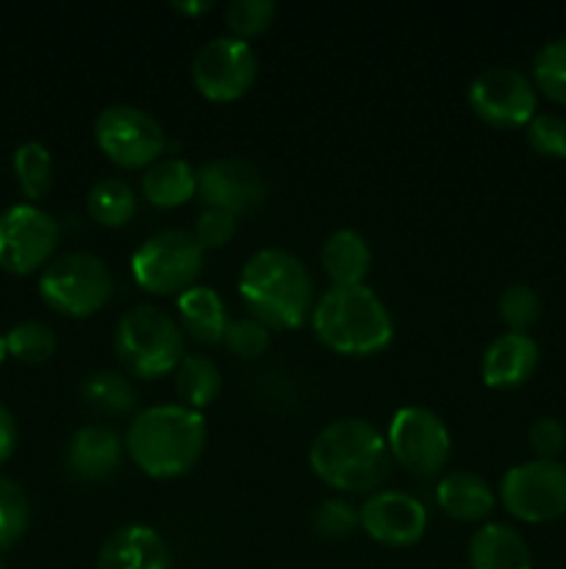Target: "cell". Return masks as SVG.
Instances as JSON below:
<instances>
[{
    "mask_svg": "<svg viewBox=\"0 0 566 569\" xmlns=\"http://www.w3.org/2000/svg\"><path fill=\"white\" fill-rule=\"evenodd\" d=\"M499 320L508 326V331L514 333H527L538 320H542V298L533 287L527 283H511L508 289H503L497 300Z\"/></svg>",
    "mask_w": 566,
    "mask_h": 569,
    "instance_id": "cell-31",
    "label": "cell"
},
{
    "mask_svg": "<svg viewBox=\"0 0 566 569\" xmlns=\"http://www.w3.org/2000/svg\"><path fill=\"white\" fill-rule=\"evenodd\" d=\"M542 350L530 333H499L488 342L481 359V376L488 389H516L536 372Z\"/></svg>",
    "mask_w": 566,
    "mask_h": 569,
    "instance_id": "cell-16",
    "label": "cell"
},
{
    "mask_svg": "<svg viewBox=\"0 0 566 569\" xmlns=\"http://www.w3.org/2000/svg\"><path fill=\"white\" fill-rule=\"evenodd\" d=\"M239 217L231 214V211L222 209H203L200 211L198 222H194L192 237L198 239V244L203 250H216L225 248L233 237H236Z\"/></svg>",
    "mask_w": 566,
    "mask_h": 569,
    "instance_id": "cell-36",
    "label": "cell"
},
{
    "mask_svg": "<svg viewBox=\"0 0 566 569\" xmlns=\"http://www.w3.org/2000/svg\"><path fill=\"white\" fill-rule=\"evenodd\" d=\"M222 342L239 359H259L270 348V328L255 317H239V320L228 322Z\"/></svg>",
    "mask_w": 566,
    "mask_h": 569,
    "instance_id": "cell-35",
    "label": "cell"
},
{
    "mask_svg": "<svg viewBox=\"0 0 566 569\" xmlns=\"http://www.w3.org/2000/svg\"><path fill=\"white\" fill-rule=\"evenodd\" d=\"M525 139L533 153L544 159H566V117L536 114L527 122Z\"/></svg>",
    "mask_w": 566,
    "mask_h": 569,
    "instance_id": "cell-34",
    "label": "cell"
},
{
    "mask_svg": "<svg viewBox=\"0 0 566 569\" xmlns=\"http://www.w3.org/2000/svg\"><path fill=\"white\" fill-rule=\"evenodd\" d=\"M205 420L200 411L181 403L142 409L125 433V453L144 476L181 478L192 470L205 450Z\"/></svg>",
    "mask_w": 566,
    "mask_h": 569,
    "instance_id": "cell-2",
    "label": "cell"
},
{
    "mask_svg": "<svg viewBox=\"0 0 566 569\" xmlns=\"http://www.w3.org/2000/svg\"><path fill=\"white\" fill-rule=\"evenodd\" d=\"M388 453L416 478H431L447 467L453 437L442 417L427 406H403L388 422Z\"/></svg>",
    "mask_w": 566,
    "mask_h": 569,
    "instance_id": "cell-9",
    "label": "cell"
},
{
    "mask_svg": "<svg viewBox=\"0 0 566 569\" xmlns=\"http://www.w3.org/2000/svg\"><path fill=\"white\" fill-rule=\"evenodd\" d=\"M87 214L103 228H122L137 214V192L125 178H100L87 194Z\"/></svg>",
    "mask_w": 566,
    "mask_h": 569,
    "instance_id": "cell-25",
    "label": "cell"
},
{
    "mask_svg": "<svg viewBox=\"0 0 566 569\" xmlns=\"http://www.w3.org/2000/svg\"><path fill=\"white\" fill-rule=\"evenodd\" d=\"M83 403L94 409L98 415L120 417L137 406V389L131 378L120 370H98L83 381L81 387Z\"/></svg>",
    "mask_w": 566,
    "mask_h": 569,
    "instance_id": "cell-26",
    "label": "cell"
},
{
    "mask_svg": "<svg viewBox=\"0 0 566 569\" xmlns=\"http://www.w3.org/2000/svg\"><path fill=\"white\" fill-rule=\"evenodd\" d=\"M472 569H533L530 545L514 526L486 522L469 537Z\"/></svg>",
    "mask_w": 566,
    "mask_h": 569,
    "instance_id": "cell-19",
    "label": "cell"
},
{
    "mask_svg": "<svg viewBox=\"0 0 566 569\" xmlns=\"http://www.w3.org/2000/svg\"><path fill=\"white\" fill-rule=\"evenodd\" d=\"M372 248L364 233L353 228L331 233L322 244V270L331 278L333 287H361L370 276Z\"/></svg>",
    "mask_w": 566,
    "mask_h": 569,
    "instance_id": "cell-22",
    "label": "cell"
},
{
    "mask_svg": "<svg viewBox=\"0 0 566 569\" xmlns=\"http://www.w3.org/2000/svg\"><path fill=\"white\" fill-rule=\"evenodd\" d=\"M530 81L544 98L566 106V37L553 39L538 50L536 59H533Z\"/></svg>",
    "mask_w": 566,
    "mask_h": 569,
    "instance_id": "cell-29",
    "label": "cell"
},
{
    "mask_svg": "<svg viewBox=\"0 0 566 569\" xmlns=\"http://www.w3.org/2000/svg\"><path fill=\"white\" fill-rule=\"evenodd\" d=\"M239 295L250 317L266 328H300L311 315L314 283L294 253L264 248L250 256L239 276Z\"/></svg>",
    "mask_w": 566,
    "mask_h": 569,
    "instance_id": "cell-3",
    "label": "cell"
},
{
    "mask_svg": "<svg viewBox=\"0 0 566 569\" xmlns=\"http://www.w3.org/2000/svg\"><path fill=\"white\" fill-rule=\"evenodd\" d=\"M6 348H9L11 359L26 361V365H44V361H50L55 356L59 337H55V331L48 322L26 320L17 322L6 333Z\"/></svg>",
    "mask_w": 566,
    "mask_h": 569,
    "instance_id": "cell-28",
    "label": "cell"
},
{
    "mask_svg": "<svg viewBox=\"0 0 566 569\" xmlns=\"http://www.w3.org/2000/svg\"><path fill=\"white\" fill-rule=\"evenodd\" d=\"M114 350L125 376L153 381L170 376L181 365L186 356V333L170 311L139 303L117 320Z\"/></svg>",
    "mask_w": 566,
    "mask_h": 569,
    "instance_id": "cell-5",
    "label": "cell"
},
{
    "mask_svg": "<svg viewBox=\"0 0 566 569\" xmlns=\"http://www.w3.org/2000/svg\"><path fill=\"white\" fill-rule=\"evenodd\" d=\"M98 569H175L172 550L155 528L122 526L100 545Z\"/></svg>",
    "mask_w": 566,
    "mask_h": 569,
    "instance_id": "cell-17",
    "label": "cell"
},
{
    "mask_svg": "<svg viewBox=\"0 0 566 569\" xmlns=\"http://www.w3.org/2000/svg\"><path fill=\"white\" fill-rule=\"evenodd\" d=\"M499 503L527 526L560 520L566 515V465L533 459L511 467L499 481Z\"/></svg>",
    "mask_w": 566,
    "mask_h": 569,
    "instance_id": "cell-10",
    "label": "cell"
},
{
    "mask_svg": "<svg viewBox=\"0 0 566 569\" xmlns=\"http://www.w3.org/2000/svg\"><path fill=\"white\" fill-rule=\"evenodd\" d=\"M0 569H6V561H3V556H0Z\"/></svg>",
    "mask_w": 566,
    "mask_h": 569,
    "instance_id": "cell-41",
    "label": "cell"
},
{
    "mask_svg": "<svg viewBox=\"0 0 566 569\" xmlns=\"http://www.w3.org/2000/svg\"><path fill=\"white\" fill-rule=\"evenodd\" d=\"M94 142L105 159L125 170H148L170 150L164 126L133 103L105 106L94 117Z\"/></svg>",
    "mask_w": 566,
    "mask_h": 569,
    "instance_id": "cell-8",
    "label": "cell"
},
{
    "mask_svg": "<svg viewBox=\"0 0 566 569\" xmlns=\"http://www.w3.org/2000/svg\"><path fill=\"white\" fill-rule=\"evenodd\" d=\"M17 437H20V431H17L14 415H11V411L0 403V467H3L11 456H14Z\"/></svg>",
    "mask_w": 566,
    "mask_h": 569,
    "instance_id": "cell-38",
    "label": "cell"
},
{
    "mask_svg": "<svg viewBox=\"0 0 566 569\" xmlns=\"http://www.w3.org/2000/svg\"><path fill=\"white\" fill-rule=\"evenodd\" d=\"M259 78V53L236 37H214L192 59L194 89L214 103H233L253 89Z\"/></svg>",
    "mask_w": 566,
    "mask_h": 569,
    "instance_id": "cell-11",
    "label": "cell"
},
{
    "mask_svg": "<svg viewBox=\"0 0 566 569\" xmlns=\"http://www.w3.org/2000/svg\"><path fill=\"white\" fill-rule=\"evenodd\" d=\"M172 376H175L178 400H181V406H186V409L203 411L220 398V389H222L220 367H216L209 356L186 353Z\"/></svg>",
    "mask_w": 566,
    "mask_h": 569,
    "instance_id": "cell-24",
    "label": "cell"
},
{
    "mask_svg": "<svg viewBox=\"0 0 566 569\" xmlns=\"http://www.w3.org/2000/svg\"><path fill=\"white\" fill-rule=\"evenodd\" d=\"M198 192V170L181 156H164L142 172V194L155 209H178Z\"/></svg>",
    "mask_w": 566,
    "mask_h": 569,
    "instance_id": "cell-23",
    "label": "cell"
},
{
    "mask_svg": "<svg viewBox=\"0 0 566 569\" xmlns=\"http://www.w3.org/2000/svg\"><path fill=\"white\" fill-rule=\"evenodd\" d=\"M311 328L327 350L342 356H375L394 339L392 315L366 283L327 289L311 309Z\"/></svg>",
    "mask_w": 566,
    "mask_h": 569,
    "instance_id": "cell-4",
    "label": "cell"
},
{
    "mask_svg": "<svg viewBox=\"0 0 566 569\" xmlns=\"http://www.w3.org/2000/svg\"><path fill=\"white\" fill-rule=\"evenodd\" d=\"M361 526L358 509L342 498H327L316 506L314 511V531L320 539L336 542V539H347L355 528Z\"/></svg>",
    "mask_w": 566,
    "mask_h": 569,
    "instance_id": "cell-33",
    "label": "cell"
},
{
    "mask_svg": "<svg viewBox=\"0 0 566 569\" xmlns=\"http://www.w3.org/2000/svg\"><path fill=\"white\" fill-rule=\"evenodd\" d=\"M14 178L20 183V192L28 200H39L48 194L53 183V156L42 142H22L14 150Z\"/></svg>",
    "mask_w": 566,
    "mask_h": 569,
    "instance_id": "cell-27",
    "label": "cell"
},
{
    "mask_svg": "<svg viewBox=\"0 0 566 569\" xmlns=\"http://www.w3.org/2000/svg\"><path fill=\"white\" fill-rule=\"evenodd\" d=\"M314 476L331 489L366 495L383 483L392 467L386 437L361 417H342L322 428L309 448Z\"/></svg>",
    "mask_w": 566,
    "mask_h": 569,
    "instance_id": "cell-1",
    "label": "cell"
},
{
    "mask_svg": "<svg viewBox=\"0 0 566 569\" xmlns=\"http://www.w3.org/2000/svg\"><path fill=\"white\" fill-rule=\"evenodd\" d=\"M469 109L477 120L499 131L527 128L538 114V92L530 78L516 67H488L469 83Z\"/></svg>",
    "mask_w": 566,
    "mask_h": 569,
    "instance_id": "cell-13",
    "label": "cell"
},
{
    "mask_svg": "<svg viewBox=\"0 0 566 569\" xmlns=\"http://www.w3.org/2000/svg\"><path fill=\"white\" fill-rule=\"evenodd\" d=\"M198 194L205 209L247 214L266 198L264 176L244 159H214L198 170Z\"/></svg>",
    "mask_w": 566,
    "mask_h": 569,
    "instance_id": "cell-15",
    "label": "cell"
},
{
    "mask_svg": "<svg viewBox=\"0 0 566 569\" xmlns=\"http://www.w3.org/2000/svg\"><path fill=\"white\" fill-rule=\"evenodd\" d=\"M533 456L538 461H558V456L566 448V428L558 417H538L527 431Z\"/></svg>",
    "mask_w": 566,
    "mask_h": 569,
    "instance_id": "cell-37",
    "label": "cell"
},
{
    "mask_svg": "<svg viewBox=\"0 0 566 569\" xmlns=\"http://www.w3.org/2000/svg\"><path fill=\"white\" fill-rule=\"evenodd\" d=\"M31 526V503L14 478L0 476V550H9L20 542Z\"/></svg>",
    "mask_w": 566,
    "mask_h": 569,
    "instance_id": "cell-30",
    "label": "cell"
},
{
    "mask_svg": "<svg viewBox=\"0 0 566 569\" xmlns=\"http://www.w3.org/2000/svg\"><path fill=\"white\" fill-rule=\"evenodd\" d=\"M114 292V281L100 256L87 250L61 253L39 276V298L64 317H92Z\"/></svg>",
    "mask_w": 566,
    "mask_h": 569,
    "instance_id": "cell-6",
    "label": "cell"
},
{
    "mask_svg": "<svg viewBox=\"0 0 566 569\" xmlns=\"http://www.w3.org/2000/svg\"><path fill=\"white\" fill-rule=\"evenodd\" d=\"M125 456V439L105 426H83L67 445V467L81 481H105Z\"/></svg>",
    "mask_w": 566,
    "mask_h": 569,
    "instance_id": "cell-18",
    "label": "cell"
},
{
    "mask_svg": "<svg viewBox=\"0 0 566 569\" xmlns=\"http://www.w3.org/2000/svg\"><path fill=\"white\" fill-rule=\"evenodd\" d=\"M178 326L186 337H192L200 345H220L225 339L228 328V309L220 295L211 287H189L186 292L178 295Z\"/></svg>",
    "mask_w": 566,
    "mask_h": 569,
    "instance_id": "cell-21",
    "label": "cell"
},
{
    "mask_svg": "<svg viewBox=\"0 0 566 569\" xmlns=\"http://www.w3.org/2000/svg\"><path fill=\"white\" fill-rule=\"evenodd\" d=\"M358 517L366 537L383 548H411L427 531V511L422 500L397 489H383L366 498Z\"/></svg>",
    "mask_w": 566,
    "mask_h": 569,
    "instance_id": "cell-14",
    "label": "cell"
},
{
    "mask_svg": "<svg viewBox=\"0 0 566 569\" xmlns=\"http://www.w3.org/2000/svg\"><path fill=\"white\" fill-rule=\"evenodd\" d=\"M6 359H9V348H6V333H0V367Z\"/></svg>",
    "mask_w": 566,
    "mask_h": 569,
    "instance_id": "cell-40",
    "label": "cell"
},
{
    "mask_svg": "<svg viewBox=\"0 0 566 569\" xmlns=\"http://www.w3.org/2000/svg\"><path fill=\"white\" fill-rule=\"evenodd\" d=\"M277 6L272 0H231L225 6V26L231 37L253 39L261 37L275 22Z\"/></svg>",
    "mask_w": 566,
    "mask_h": 569,
    "instance_id": "cell-32",
    "label": "cell"
},
{
    "mask_svg": "<svg viewBox=\"0 0 566 569\" xmlns=\"http://www.w3.org/2000/svg\"><path fill=\"white\" fill-rule=\"evenodd\" d=\"M205 250L192 231L164 228L144 239L131 259L133 281L150 295H181L200 278Z\"/></svg>",
    "mask_w": 566,
    "mask_h": 569,
    "instance_id": "cell-7",
    "label": "cell"
},
{
    "mask_svg": "<svg viewBox=\"0 0 566 569\" xmlns=\"http://www.w3.org/2000/svg\"><path fill=\"white\" fill-rule=\"evenodd\" d=\"M172 9L181 11V14H205V11L214 9V3L211 0H178V3H172Z\"/></svg>",
    "mask_w": 566,
    "mask_h": 569,
    "instance_id": "cell-39",
    "label": "cell"
},
{
    "mask_svg": "<svg viewBox=\"0 0 566 569\" xmlns=\"http://www.w3.org/2000/svg\"><path fill=\"white\" fill-rule=\"evenodd\" d=\"M436 503L453 520L483 522L494 511L497 498H494L492 487L483 476L469 470H455L438 481Z\"/></svg>",
    "mask_w": 566,
    "mask_h": 569,
    "instance_id": "cell-20",
    "label": "cell"
},
{
    "mask_svg": "<svg viewBox=\"0 0 566 569\" xmlns=\"http://www.w3.org/2000/svg\"><path fill=\"white\" fill-rule=\"evenodd\" d=\"M61 228L53 214L33 203H17L0 211V270L31 276L53 261Z\"/></svg>",
    "mask_w": 566,
    "mask_h": 569,
    "instance_id": "cell-12",
    "label": "cell"
}]
</instances>
